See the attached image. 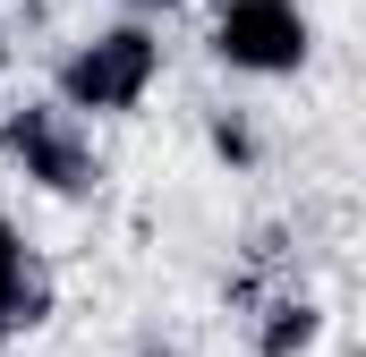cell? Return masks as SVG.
I'll use <instances>...</instances> for the list:
<instances>
[{
    "label": "cell",
    "instance_id": "1",
    "mask_svg": "<svg viewBox=\"0 0 366 357\" xmlns=\"http://www.w3.org/2000/svg\"><path fill=\"white\" fill-rule=\"evenodd\" d=\"M162 77V43L145 26H102L60 60V111H137Z\"/></svg>",
    "mask_w": 366,
    "mask_h": 357
},
{
    "label": "cell",
    "instance_id": "2",
    "mask_svg": "<svg viewBox=\"0 0 366 357\" xmlns=\"http://www.w3.org/2000/svg\"><path fill=\"white\" fill-rule=\"evenodd\" d=\"M315 51V26L298 0H222L213 9V60L239 77H298Z\"/></svg>",
    "mask_w": 366,
    "mask_h": 357
},
{
    "label": "cell",
    "instance_id": "3",
    "mask_svg": "<svg viewBox=\"0 0 366 357\" xmlns=\"http://www.w3.org/2000/svg\"><path fill=\"white\" fill-rule=\"evenodd\" d=\"M0 154L34 187H51V196H94V136H86V119L60 111V102L0 111Z\"/></svg>",
    "mask_w": 366,
    "mask_h": 357
},
{
    "label": "cell",
    "instance_id": "4",
    "mask_svg": "<svg viewBox=\"0 0 366 357\" xmlns=\"http://www.w3.org/2000/svg\"><path fill=\"white\" fill-rule=\"evenodd\" d=\"M43 315H51V272L34 264V247L0 213V332H34Z\"/></svg>",
    "mask_w": 366,
    "mask_h": 357
},
{
    "label": "cell",
    "instance_id": "5",
    "mask_svg": "<svg viewBox=\"0 0 366 357\" xmlns=\"http://www.w3.org/2000/svg\"><path fill=\"white\" fill-rule=\"evenodd\" d=\"M247 315H256V349H264V357H307L315 332H324V315H315L307 289H256Z\"/></svg>",
    "mask_w": 366,
    "mask_h": 357
},
{
    "label": "cell",
    "instance_id": "6",
    "mask_svg": "<svg viewBox=\"0 0 366 357\" xmlns=\"http://www.w3.org/2000/svg\"><path fill=\"white\" fill-rule=\"evenodd\" d=\"M213 154H222V162H256V128H247L239 111H213Z\"/></svg>",
    "mask_w": 366,
    "mask_h": 357
},
{
    "label": "cell",
    "instance_id": "7",
    "mask_svg": "<svg viewBox=\"0 0 366 357\" xmlns=\"http://www.w3.org/2000/svg\"><path fill=\"white\" fill-rule=\"evenodd\" d=\"M128 9H179V0H128Z\"/></svg>",
    "mask_w": 366,
    "mask_h": 357
},
{
    "label": "cell",
    "instance_id": "8",
    "mask_svg": "<svg viewBox=\"0 0 366 357\" xmlns=\"http://www.w3.org/2000/svg\"><path fill=\"white\" fill-rule=\"evenodd\" d=\"M137 357H179V349H137Z\"/></svg>",
    "mask_w": 366,
    "mask_h": 357
},
{
    "label": "cell",
    "instance_id": "9",
    "mask_svg": "<svg viewBox=\"0 0 366 357\" xmlns=\"http://www.w3.org/2000/svg\"><path fill=\"white\" fill-rule=\"evenodd\" d=\"M0 77H9V51H0Z\"/></svg>",
    "mask_w": 366,
    "mask_h": 357
}]
</instances>
